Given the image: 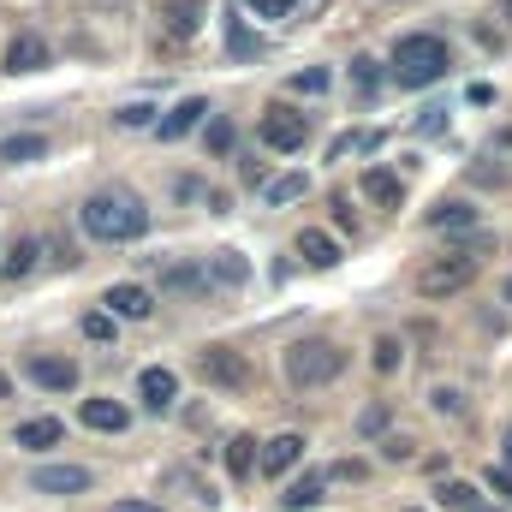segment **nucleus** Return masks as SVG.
<instances>
[{
  "mask_svg": "<svg viewBox=\"0 0 512 512\" xmlns=\"http://www.w3.org/2000/svg\"><path fill=\"white\" fill-rule=\"evenodd\" d=\"M78 221H84V233H90V239H102V245H131V239H143V233H149V209H143V197L126 191V185L90 191V197H84V209H78Z\"/></svg>",
  "mask_w": 512,
  "mask_h": 512,
  "instance_id": "nucleus-1",
  "label": "nucleus"
},
{
  "mask_svg": "<svg viewBox=\"0 0 512 512\" xmlns=\"http://www.w3.org/2000/svg\"><path fill=\"white\" fill-rule=\"evenodd\" d=\"M393 84H405V90H423V84H441L447 78V66H453V54H447V42L441 36H429V30H417V36H399L393 42Z\"/></svg>",
  "mask_w": 512,
  "mask_h": 512,
  "instance_id": "nucleus-2",
  "label": "nucleus"
},
{
  "mask_svg": "<svg viewBox=\"0 0 512 512\" xmlns=\"http://www.w3.org/2000/svg\"><path fill=\"white\" fill-rule=\"evenodd\" d=\"M340 370H346V352L334 340H298V346H286V382L292 387H328V382H340Z\"/></svg>",
  "mask_w": 512,
  "mask_h": 512,
  "instance_id": "nucleus-3",
  "label": "nucleus"
},
{
  "mask_svg": "<svg viewBox=\"0 0 512 512\" xmlns=\"http://www.w3.org/2000/svg\"><path fill=\"white\" fill-rule=\"evenodd\" d=\"M471 280H477V251L465 245V251H447V256H435V262H423L417 292H423V298H453V292H465Z\"/></svg>",
  "mask_w": 512,
  "mask_h": 512,
  "instance_id": "nucleus-4",
  "label": "nucleus"
},
{
  "mask_svg": "<svg viewBox=\"0 0 512 512\" xmlns=\"http://www.w3.org/2000/svg\"><path fill=\"white\" fill-rule=\"evenodd\" d=\"M197 376L209 387H227V393H233V387L251 382V364H245V352H233V346H203V352H197Z\"/></svg>",
  "mask_w": 512,
  "mask_h": 512,
  "instance_id": "nucleus-5",
  "label": "nucleus"
},
{
  "mask_svg": "<svg viewBox=\"0 0 512 512\" xmlns=\"http://www.w3.org/2000/svg\"><path fill=\"white\" fill-rule=\"evenodd\" d=\"M304 137H310V120H304L298 108H286V102H274V108L262 114V143H268V149H280V155H292V149H304Z\"/></svg>",
  "mask_w": 512,
  "mask_h": 512,
  "instance_id": "nucleus-6",
  "label": "nucleus"
},
{
  "mask_svg": "<svg viewBox=\"0 0 512 512\" xmlns=\"http://www.w3.org/2000/svg\"><path fill=\"white\" fill-rule=\"evenodd\" d=\"M423 227H429V233H447V239H453V233H465V239H471V233H477V203L447 197V203H435V209L423 215Z\"/></svg>",
  "mask_w": 512,
  "mask_h": 512,
  "instance_id": "nucleus-7",
  "label": "nucleus"
},
{
  "mask_svg": "<svg viewBox=\"0 0 512 512\" xmlns=\"http://www.w3.org/2000/svg\"><path fill=\"white\" fill-rule=\"evenodd\" d=\"M120 322H149L155 316V298H149V286H137V280H120V286H108V298H102Z\"/></svg>",
  "mask_w": 512,
  "mask_h": 512,
  "instance_id": "nucleus-8",
  "label": "nucleus"
},
{
  "mask_svg": "<svg viewBox=\"0 0 512 512\" xmlns=\"http://www.w3.org/2000/svg\"><path fill=\"white\" fill-rule=\"evenodd\" d=\"M24 370H30V382L48 387V393H72V387H78V364H72V358H54V352H36Z\"/></svg>",
  "mask_w": 512,
  "mask_h": 512,
  "instance_id": "nucleus-9",
  "label": "nucleus"
},
{
  "mask_svg": "<svg viewBox=\"0 0 512 512\" xmlns=\"http://www.w3.org/2000/svg\"><path fill=\"white\" fill-rule=\"evenodd\" d=\"M298 459H304V435H292V429H286V435H274V441H262V447H256V465H262V471H268V477H286V471H292V465H298Z\"/></svg>",
  "mask_w": 512,
  "mask_h": 512,
  "instance_id": "nucleus-10",
  "label": "nucleus"
},
{
  "mask_svg": "<svg viewBox=\"0 0 512 512\" xmlns=\"http://www.w3.org/2000/svg\"><path fill=\"white\" fill-rule=\"evenodd\" d=\"M30 489H36V495H84V489H90V471H84V465H42V471L30 477Z\"/></svg>",
  "mask_w": 512,
  "mask_h": 512,
  "instance_id": "nucleus-11",
  "label": "nucleus"
},
{
  "mask_svg": "<svg viewBox=\"0 0 512 512\" xmlns=\"http://www.w3.org/2000/svg\"><path fill=\"white\" fill-rule=\"evenodd\" d=\"M48 66V42L36 36V30H18L12 42H6V72L18 78V72H42Z\"/></svg>",
  "mask_w": 512,
  "mask_h": 512,
  "instance_id": "nucleus-12",
  "label": "nucleus"
},
{
  "mask_svg": "<svg viewBox=\"0 0 512 512\" xmlns=\"http://www.w3.org/2000/svg\"><path fill=\"white\" fill-rule=\"evenodd\" d=\"M203 120H209V102H203V96H185L167 120H155V137H161V143H179L185 131H197Z\"/></svg>",
  "mask_w": 512,
  "mask_h": 512,
  "instance_id": "nucleus-13",
  "label": "nucleus"
},
{
  "mask_svg": "<svg viewBox=\"0 0 512 512\" xmlns=\"http://www.w3.org/2000/svg\"><path fill=\"white\" fill-rule=\"evenodd\" d=\"M137 399H143L149 411H173V399H179V376H173V370H161V364H155V370H143V376H137Z\"/></svg>",
  "mask_w": 512,
  "mask_h": 512,
  "instance_id": "nucleus-14",
  "label": "nucleus"
},
{
  "mask_svg": "<svg viewBox=\"0 0 512 512\" xmlns=\"http://www.w3.org/2000/svg\"><path fill=\"white\" fill-rule=\"evenodd\" d=\"M78 423H84V429H102V435H120L131 423V411L120 399H84V405H78Z\"/></svg>",
  "mask_w": 512,
  "mask_h": 512,
  "instance_id": "nucleus-15",
  "label": "nucleus"
},
{
  "mask_svg": "<svg viewBox=\"0 0 512 512\" xmlns=\"http://www.w3.org/2000/svg\"><path fill=\"white\" fill-rule=\"evenodd\" d=\"M203 274H209V286H221V292L233 286V292H239V286L251 280V262L239 251H215V256H203Z\"/></svg>",
  "mask_w": 512,
  "mask_h": 512,
  "instance_id": "nucleus-16",
  "label": "nucleus"
},
{
  "mask_svg": "<svg viewBox=\"0 0 512 512\" xmlns=\"http://www.w3.org/2000/svg\"><path fill=\"white\" fill-rule=\"evenodd\" d=\"M358 191H364L376 209H399V203H405V185H399V173H387V167H370V173L358 179Z\"/></svg>",
  "mask_w": 512,
  "mask_h": 512,
  "instance_id": "nucleus-17",
  "label": "nucleus"
},
{
  "mask_svg": "<svg viewBox=\"0 0 512 512\" xmlns=\"http://www.w3.org/2000/svg\"><path fill=\"white\" fill-rule=\"evenodd\" d=\"M60 435H66V429H60V417H30V423H18V435H12V441H18L24 453H48V447H60Z\"/></svg>",
  "mask_w": 512,
  "mask_h": 512,
  "instance_id": "nucleus-18",
  "label": "nucleus"
},
{
  "mask_svg": "<svg viewBox=\"0 0 512 512\" xmlns=\"http://www.w3.org/2000/svg\"><path fill=\"white\" fill-rule=\"evenodd\" d=\"M322 489H328V471H304L298 483H286V489H280V507H286V512L316 507V501H322Z\"/></svg>",
  "mask_w": 512,
  "mask_h": 512,
  "instance_id": "nucleus-19",
  "label": "nucleus"
},
{
  "mask_svg": "<svg viewBox=\"0 0 512 512\" xmlns=\"http://www.w3.org/2000/svg\"><path fill=\"white\" fill-rule=\"evenodd\" d=\"M292 251L304 256V262H310V268H334V262H340V245H334V239H328V233H322V227H304V233H298V245H292Z\"/></svg>",
  "mask_w": 512,
  "mask_h": 512,
  "instance_id": "nucleus-20",
  "label": "nucleus"
},
{
  "mask_svg": "<svg viewBox=\"0 0 512 512\" xmlns=\"http://www.w3.org/2000/svg\"><path fill=\"white\" fill-rule=\"evenodd\" d=\"M161 12H167V30L191 42V36H197V24H203V12H209V0H167Z\"/></svg>",
  "mask_w": 512,
  "mask_h": 512,
  "instance_id": "nucleus-21",
  "label": "nucleus"
},
{
  "mask_svg": "<svg viewBox=\"0 0 512 512\" xmlns=\"http://www.w3.org/2000/svg\"><path fill=\"white\" fill-rule=\"evenodd\" d=\"M256 447H262L256 435H233V441H227V453H221V459H227V477H251L256 471Z\"/></svg>",
  "mask_w": 512,
  "mask_h": 512,
  "instance_id": "nucleus-22",
  "label": "nucleus"
},
{
  "mask_svg": "<svg viewBox=\"0 0 512 512\" xmlns=\"http://www.w3.org/2000/svg\"><path fill=\"white\" fill-rule=\"evenodd\" d=\"M262 197H268L274 209H280V203H298V197H310V179H304V173H280V179L262 185Z\"/></svg>",
  "mask_w": 512,
  "mask_h": 512,
  "instance_id": "nucleus-23",
  "label": "nucleus"
},
{
  "mask_svg": "<svg viewBox=\"0 0 512 512\" xmlns=\"http://www.w3.org/2000/svg\"><path fill=\"white\" fill-rule=\"evenodd\" d=\"M36 256H42V245H36V239H18L12 251L0 256V274H6V280H24V274L36 268Z\"/></svg>",
  "mask_w": 512,
  "mask_h": 512,
  "instance_id": "nucleus-24",
  "label": "nucleus"
},
{
  "mask_svg": "<svg viewBox=\"0 0 512 512\" xmlns=\"http://www.w3.org/2000/svg\"><path fill=\"white\" fill-rule=\"evenodd\" d=\"M42 155H48V137H6V143H0V161H12V167L42 161Z\"/></svg>",
  "mask_w": 512,
  "mask_h": 512,
  "instance_id": "nucleus-25",
  "label": "nucleus"
},
{
  "mask_svg": "<svg viewBox=\"0 0 512 512\" xmlns=\"http://www.w3.org/2000/svg\"><path fill=\"white\" fill-rule=\"evenodd\" d=\"M161 286H167V292H209V274L191 268V262H173V268L161 274Z\"/></svg>",
  "mask_w": 512,
  "mask_h": 512,
  "instance_id": "nucleus-26",
  "label": "nucleus"
},
{
  "mask_svg": "<svg viewBox=\"0 0 512 512\" xmlns=\"http://www.w3.org/2000/svg\"><path fill=\"white\" fill-rule=\"evenodd\" d=\"M227 54H233V60H256V54H262V36L245 30V18H227Z\"/></svg>",
  "mask_w": 512,
  "mask_h": 512,
  "instance_id": "nucleus-27",
  "label": "nucleus"
},
{
  "mask_svg": "<svg viewBox=\"0 0 512 512\" xmlns=\"http://www.w3.org/2000/svg\"><path fill=\"white\" fill-rule=\"evenodd\" d=\"M328 84H334V78H328V66H304V72H292V84H286V90H292V96H322Z\"/></svg>",
  "mask_w": 512,
  "mask_h": 512,
  "instance_id": "nucleus-28",
  "label": "nucleus"
},
{
  "mask_svg": "<svg viewBox=\"0 0 512 512\" xmlns=\"http://www.w3.org/2000/svg\"><path fill=\"white\" fill-rule=\"evenodd\" d=\"M114 322H120L114 310H90L84 316V340H114Z\"/></svg>",
  "mask_w": 512,
  "mask_h": 512,
  "instance_id": "nucleus-29",
  "label": "nucleus"
},
{
  "mask_svg": "<svg viewBox=\"0 0 512 512\" xmlns=\"http://www.w3.org/2000/svg\"><path fill=\"white\" fill-rule=\"evenodd\" d=\"M114 120H120L126 131H137V126H155V108H149V102H126V108H120Z\"/></svg>",
  "mask_w": 512,
  "mask_h": 512,
  "instance_id": "nucleus-30",
  "label": "nucleus"
},
{
  "mask_svg": "<svg viewBox=\"0 0 512 512\" xmlns=\"http://www.w3.org/2000/svg\"><path fill=\"white\" fill-rule=\"evenodd\" d=\"M370 364H376L382 376H393V370H399V340H376V352H370Z\"/></svg>",
  "mask_w": 512,
  "mask_h": 512,
  "instance_id": "nucleus-31",
  "label": "nucleus"
},
{
  "mask_svg": "<svg viewBox=\"0 0 512 512\" xmlns=\"http://www.w3.org/2000/svg\"><path fill=\"white\" fill-rule=\"evenodd\" d=\"M471 495H477L471 483H441V507H447V512H465V501H471Z\"/></svg>",
  "mask_w": 512,
  "mask_h": 512,
  "instance_id": "nucleus-32",
  "label": "nucleus"
},
{
  "mask_svg": "<svg viewBox=\"0 0 512 512\" xmlns=\"http://www.w3.org/2000/svg\"><path fill=\"white\" fill-rule=\"evenodd\" d=\"M352 84H358V90L370 96V90L382 84V66H376V60H358V66H352Z\"/></svg>",
  "mask_w": 512,
  "mask_h": 512,
  "instance_id": "nucleus-33",
  "label": "nucleus"
},
{
  "mask_svg": "<svg viewBox=\"0 0 512 512\" xmlns=\"http://www.w3.org/2000/svg\"><path fill=\"white\" fill-rule=\"evenodd\" d=\"M233 149V126L227 120H209V155H227Z\"/></svg>",
  "mask_w": 512,
  "mask_h": 512,
  "instance_id": "nucleus-34",
  "label": "nucleus"
},
{
  "mask_svg": "<svg viewBox=\"0 0 512 512\" xmlns=\"http://www.w3.org/2000/svg\"><path fill=\"white\" fill-rule=\"evenodd\" d=\"M435 411H441V417H459V411H465V399H459L453 387H435Z\"/></svg>",
  "mask_w": 512,
  "mask_h": 512,
  "instance_id": "nucleus-35",
  "label": "nucleus"
},
{
  "mask_svg": "<svg viewBox=\"0 0 512 512\" xmlns=\"http://www.w3.org/2000/svg\"><path fill=\"white\" fill-rule=\"evenodd\" d=\"M245 6H251V12H262V18H286L298 0H245Z\"/></svg>",
  "mask_w": 512,
  "mask_h": 512,
  "instance_id": "nucleus-36",
  "label": "nucleus"
},
{
  "mask_svg": "<svg viewBox=\"0 0 512 512\" xmlns=\"http://www.w3.org/2000/svg\"><path fill=\"white\" fill-rule=\"evenodd\" d=\"M358 429H364V435H382L387 429V405H370V411L358 417Z\"/></svg>",
  "mask_w": 512,
  "mask_h": 512,
  "instance_id": "nucleus-37",
  "label": "nucleus"
},
{
  "mask_svg": "<svg viewBox=\"0 0 512 512\" xmlns=\"http://www.w3.org/2000/svg\"><path fill=\"white\" fill-rule=\"evenodd\" d=\"M489 489H501V501H512V471H483Z\"/></svg>",
  "mask_w": 512,
  "mask_h": 512,
  "instance_id": "nucleus-38",
  "label": "nucleus"
},
{
  "mask_svg": "<svg viewBox=\"0 0 512 512\" xmlns=\"http://www.w3.org/2000/svg\"><path fill=\"white\" fill-rule=\"evenodd\" d=\"M387 459H411V441L405 435H387Z\"/></svg>",
  "mask_w": 512,
  "mask_h": 512,
  "instance_id": "nucleus-39",
  "label": "nucleus"
},
{
  "mask_svg": "<svg viewBox=\"0 0 512 512\" xmlns=\"http://www.w3.org/2000/svg\"><path fill=\"white\" fill-rule=\"evenodd\" d=\"M114 512H161V507H149V501H120Z\"/></svg>",
  "mask_w": 512,
  "mask_h": 512,
  "instance_id": "nucleus-40",
  "label": "nucleus"
},
{
  "mask_svg": "<svg viewBox=\"0 0 512 512\" xmlns=\"http://www.w3.org/2000/svg\"><path fill=\"white\" fill-rule=\"evenodd\" d=\"M465 512H495V507H489V501H477V495H471V501H465Z\"/></svg>",
  "mask_w": 512,
  "mask_h": 512,
  "instance_id": "nucleus-41",
  "label": "nucleus"
},
{
  "mask_svg": "<svg viewBox=\"0 0 512 512\" xmlns=\"http://www.w3.org/2000/svg\"><path fill=\"white\" fill-rule=\"evenodd\" d=\"M0 399H12V376L6 370H0Z\"/></svg>",
  "mask_w": 512,
  "mask_h": 512,
  "instance_id": "nucleus-42",
  "label": "nucleus"
},
{
  "mask_svg": "<svg viewBox=\"0 0 512 512\" xmlns=\"http://www.w3.org/2000/svg\"><path fill=\"white\" fill-rule=\"evenodd\" d=\"M501 18H507V24H512V0H501Z\"/></svg>",
  "mask_w": 512,
  "mask_h": 512,
  "instance_id": "nucleus-43",
  "label": "nucleus"
},
{
  "mask_svg": "<svg viewBox=\"0 0 512 512\" xmlns=\"http://www.w3.org/2000/svg\"><path fill=\"white\" fill-rule=\"evenodd\" d=\"M507 304H512V274H507Z\"/></svg>",
  "mask_w": 512,
  "mask_h": 512,
  "instance_id": "nucleus-44",
  "label": "nucleus"
},
{
  "mask_svg": "<svg viewBox=\"0 0 512 512\" xmlns=\"http://www.w3.org/2000/svg\"><path fill=\"white\" fill-rule=\"evenodd\" d=\"M501 143H512V131H507V137H501Z\"/></svg>",
  "mask_w": 512,
  "mask_h": 512,
  "instance_id": "nucleus-45",
  "label": "nucleus"
},
{
  "mask_svg": "<svg viewBox=\"0 0 512 512\" xmlns=\"http://www.w3.org/2000/svg\"><path fill=\"white\" fill-rule=\"evenodd\" d=\"M411 512H423V507H411Z\"/></svg>",
  "mask_w": 512,
  "mask_h": 512,
  "instance_id": "nucleus-46",
  "label": "nucleus"
}]
</instances>
